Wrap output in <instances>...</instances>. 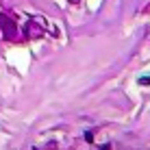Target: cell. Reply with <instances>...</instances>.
Here are the masks:
<instances>
[{"instance_id":"obj_1","label":"cell","mask_w":150,"mask_h":150,"mask_svg":"<svg viewBox=\"0 0 150 150\" xmlns=\"http://www.w3.org/2000/svg\"><path fill=\"white\" fill-rule=\"evenodd\" d=\"M18 30H15V24L9 15H0V41H13Z\"/></svg>"},{"instance_id":"obj_2","label":"cell","mask_w":150,"mask_h":150,"mask_svg":"<svg viewBox=\"0 0 150 150\" xmlns=\"http://www.w3.org/2000/svg\"><path fill=\"white\" fill-rule=\"evenodd\" d=\"M44 30H46V26H44V22H41V20H30V22L26 24V37L37 39V37L44 35Z\"/></svg>"}]
</instances>
